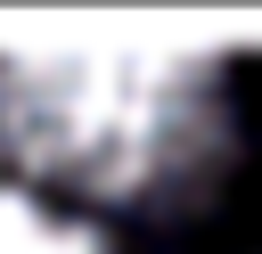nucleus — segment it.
Segmentation results:
<instances>
[{
  "label": "nucleus",
  "instance_id": "f257e3e1",
  "mask_svg": "<svg viewBox=\"0 0 262 254\" xmlns=\"http://www.w3.org/2000/svg\"><path fill=\"white\" fill-rule=\"evenodd\" d=\"M229 164L221 57H0V180L66 213H172Z\"/></svg>",
  "mask_w": 262,
  "mask_h": 254
},
{
  "label": "nucleus",
  "instance_id": "f03ea898",
  "mask_svg": "<svg viewBox=\"0 0 262 254\" xmlns=\"http://www.w3.org/2000/svg\"><path fill=\"white\" fill-rule=\"evenodd\" d=\"M0 254H115V246H106L98 221H82V213L0 180Z\"/></svg>",
  "mask_w": 262,
  "mask_h": 254
}]
</instances>
